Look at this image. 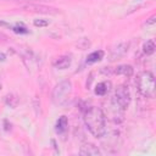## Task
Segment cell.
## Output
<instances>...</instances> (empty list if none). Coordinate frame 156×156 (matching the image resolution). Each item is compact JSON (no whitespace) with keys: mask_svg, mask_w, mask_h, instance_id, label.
I'll list each match as a JSON object with an SVG mask.
<instances>
[{"mask_svg":"<svg viewBox=\"0 0 156 156\" xmlns=\"http://www.w3.org/2000/svg\"><path fill=\"white\" fill-rule=\"evenodd\" d=\"M129 48V43H119L116 46H113V49L110 52V60L115 61V60H119L121 57H123Z\"/></svg>","mask_w":156,"mask_h":156,"instance_id":"8992f818","label":"cell"},{"mask_svg":"<svg viewBox=\"0 0 156 156\" xmlns=\"http://www.w3.org/2000/svg\"><path fill=\"white\" fill-rule=\"evenodd\" d=\"M22 9L27 10V11H32V12L48 13V15L58 13V10H56L54 7H49V6H45V5H38V4H26V5H22Z\"/></svg>","mask_w":156,"mask_h":156,"instance_id":"5b68a950","label":"cell"},{"mask_svg":"<svg viewBox=\"0 0 156 156\" xmlns=\"http://www.w3.org/2000/svg\"><path fill=\"white\" fill-rule=\"evenodd\" d=\"M49 22L46 20H34V26L35 27H46Z\"/></svg>","mask_w":156,"mask_h":156,"instance_id":"2e32d148","label":"cell"},{"mask_svg":"<svg viewBox=\"0 0 156 156\" xmlns=\"http://www.w3.org/2000/svg\"><path fill=\"white\" fill-rule=\"evenodd\" d=\"M72 91V82L66 79V80H62L60 83H57L52 90V101L56 104V105H63L69 94Z\"/></svg>","mask_w":156,"mask_h":156,"instance_id":"3957f363","label":"cell"},{"mask_svg":"<svg viewBox=\"0 0 156 156\" xmlns=\"http://www.w3.org/2000/svg\"><path fill=\"white\" fill-rule=\"evenodd\" d=\"M115 74H122L126 77H130L133 74V67L130 65H121L113 69Z\"/></svg>","mask_w":156,"mask_h":156,"instance_id":"9c48e42d","label":"cell"},{"mask_svg":"<svg viewBox=\"0 0 156 156\" xmlns=\"http://www.w3.org/2000/svg\"><path fill=\"white\" fill-rule=\"evenodd\" d=\"M136 87L141 95L146 98H152L155 93V78L151 72H143L136 78Z\"/></svg>","mask_w":156,"mask_h":156,"instance_id":"7a4b0ae2","label":"cell"},{"mask_svg":"<svg viewBox=\"0 0 156 156\" xmlns=\"http://www.w3.org/2000/svg\"><path fill=\"white\" fill-rule=\"evenodd\" d=\"M5 60H6V55L0 52V61H5Z\"/></svg>","mask_w":156,"mask_h":156,"instance_id":"ac0fdd59","label":"cell"},{"mask_svg":"<svg viewBox=\"0 0 156 156\" xmlns=\"http://www.w3.org/2000/svg\"><path fill=\"white\" fill-rule=\"evenodd\" d=\"M0 87H1V84H0Z\"/></svg>","mask_w":156,"mask_h":156,"instance_id":"ffe728a7","label":"cell"},{"mask_svg":"<svg viewBox=\"0 0 156 156\" xmlns=\"http://www.w3.org/2000/svg\"><path fill=\"white\" fill-rule=\"evenodd\" d=\"M155 49H156V46H155L154 40H147V41L144 44V46H143V50H144V52H145L146 55H151V54H154Z\"/></svg>","mask_w":156,"mask_h":156,"instance_id":"4fadbf2b","label":"cell"},{"mask_svg":"<svg viewBox=\"0 0 156 156\" xmlns=\"http://www.w3.org/2000/svg\"><path fill=\"white\" fill-rule=\"evenodd\" d=\"M12 30L16 32V33H21V34H24V33H28L27 28L23 27V26H16V27H12Z\"/></svg>","mask_w":156,"mask_h":156,"instance_id":"9a60e30c","label":"cell"},{"mask_svg":"<svg viewBox=\"0 0 156 156\" xmlns=\"http://www.w3.org/2000/svg\"><path fill=\"white\" fill-rule=\"evenodd\" d=\"M112 104L116 108H118L121 111H124L129 106V104H130V93L128 90V87H126V85L117 87V89L115 91V95L112 98Z\"/></svg>","mask_w":156,"mask_h":156,"instance_id":"277c9868","label":"cell"},{"mask_svg":"<svg viewBox=\"0 0 156 156\" xmlns=\"http://www.w3.org/2000/svg\"><path fill=\"white\" fill-rule=\"evenodd\" d=\"M102 57H104V51H102V50L93 51L91 54L88 55V57H87V62H88V63H94V62L100 61Z\"/></svg>","mask_w":156,"mask_h":156,"instance_id":"7c38bea8","label":"cell"},{"mask_svg":"<svg viewBox=\"0 0 156 156\" xmlns=\"http://www.w3.org/2000/svg\"><path fill=\"white\" fill-rule=\"evenodd\" d=\"M110 87H111V83L110 82H101V83H99L95 87V94L102 96V95H105L110 90Z\"/></svg>","mask_w":156,"mask_h":156,"instance_id":"8fae6325","label":"cell"},{"mask_svg":"<svg viewBox=\"0 0 156 156\" xmlns=\"http://www.w3.org/2000/svg\"><path fill=\"white\" fill-rule=\"evenodd\" d=\"M67 126H68V122H67V117L66 116H61L57 122H56V126H55V130L57 134H62L66 132L67 129Z\"/></svg>","mask_w":156,"mask_h":156,"instance_id":"30bf717a","label":"cell"},{"mask_svg":"<svg viewBox=\"0 0 156 156\" xmlns=\"http://www.w3.org/2000/svg\"><path fill=\"white\" fill-rule=\"evenodd\" d=\"M71 57L68 55H62V56H58L56 57L54 61H52V66L57 69H66L71 66Z\"/></svg>","mask_w":156,"mask_h":156,"instance_id":"52a82bcc","label":"cell"},{"mask_svg":"<svg viewBox=\"0 0 156 156\" xmlns=\"http://www.w3.org/2000/svg\"><path fill=\"white\" fill-rule=\"evenodd\" d=\"M83 121L91 135L95 138H102L106 134V117L101 108L90 106L84 111Z\"/></svg>","mask_w":156,"mask_h":156,"instance_id":"6da1fadb","label":"cell"},{"mask_svg":"<svg viewBox=\"0 0 156 156\" xmlns=\"http://www.w3.org/2000/svg\"><path fill=\"white\" fill-rule=\"evenodd\" d=\"M79 154L83 156H100L101 151L99 150L98 146H95L93 144H85V145L80 146Z\"/></svg>","mask_w":156,"mask_h":156,"instance_id":"ba28073f","label":"cell"},{"mask_svg":"<svg viewBox=\"0 0 156 156\" xmlns=\"http://www.w3.org/2000/svg\"><path fill=\"white\" fill-rule=\"evenodd\" d=\"M17 102H18V99L15 95H7L6 96V104L10 105L11 107H16Z\"/></svg>","mask_w":156,"mask_h":156,"instance_id":"5bb4252c","label":"cell"},{"mask_svg":"<svg viewBox=\"0 0 156 156\" xmlns=\"http://www.w3.org/2000/svg\"><path fill=\"white\" fill-rule=\"evenodd\" d=\"M155 21H156V16H151L149 20H146V22L144 23V27H151L155 24Z\"/></svg>","mask_w":156,"mask_h":156,"instance_id":"e0dca14e","label":"cell"},{"mask_svg":"<svg viewBox=\"0 0 156 156\" xmlns=\"http://www.w3.org/2000/svg\"><path fill=\"white\" fill-rule=\"evenodd\" d=\"M26 1H50V0H26Z\"/></svg>","mask_w":156,"mask_h":156,"instance_id":"d6986e66","label":"cell"}]
</instances>
